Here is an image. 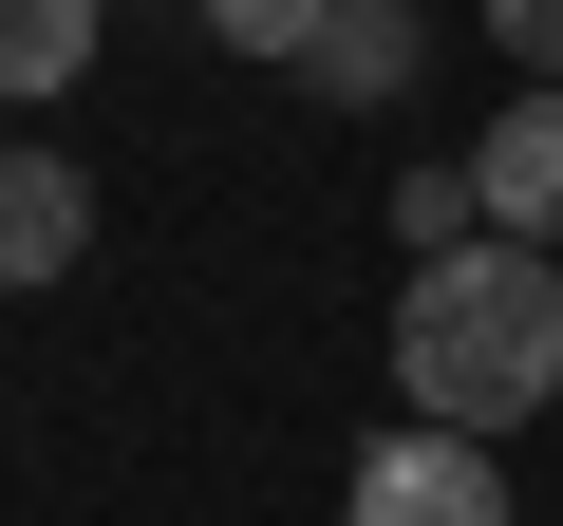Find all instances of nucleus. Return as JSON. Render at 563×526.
I'll return each mask as SVG.
<instances>
[{
  "mask_svg": "<svg viewBox=\"0 0 563 526\" xmlns=\"http://www.w3.org/2000/svg\"><path fill=\"white\" fill-rule=\"evenodd\" d=\"M395 395H413V432L507 451V432L563 395V263H544V244H507V226L432 244L413 283H395Z\"/></svg>",
  "mask_w": 563,
  "mask_h": 526,
  "instance_id": "f257e3e1",
  "label": "nucleus"
},
{
  "mask_svg": "<svg viewBox=\"0 0 563 526\" xmlns=\"http://www.w3.org/2000/svg\"><path fill=\"white\" fill-rule=\"evenodd\" d=\"M339 526H526V507H507V470H488L470 432H413V414H395V432L357 451Z\"/></svg>",
  "mask_w": 563,
  "mask_h": 526,
  "instance_id": "f03ea898",
  "label": "nucleus"
},
{
  "mask_svg": "<svg viewBox=\"0 0 563 526\" xmlns=\"http://www.w3.org/2000/svg\"><path fill=\"white\" fill-rule=\"evenodd\" d=\"M470 207H488L507 244H544V263H563V95H507V113H488V151H470Z\"/></svg>",
  "mask_w": 563,
  "mask_h": 526,
  "instance_id": "7ed1b4c3",
  "label": "nucleus"
},
{
  "mask_svg": "<svg viewBox=\"0 0 563 526\" xmlns=\"http://www.w3.org/2000/svg\"><path fill=\"white\" fill-rule=\"evenodd\" d=\"M76 244H95V188H76V151L20 132V151H0V302H38Z\"/></svg>",
  "mask_w": 563,
  "mask_h": 526,
  "instance_id": "20e7f679",
  "label": "nucleus"
},
{
  "mask_svg": "<svg viewBox=\"0 0 563 526\" xmlns=\"http://www.w3.org/2000/svg\"><path fill=\"white\" fill-rule=\"evenodd\" d=\"M95 39H113V0H0V113L76 95V76H95Z\"/></svg>",
  "mask_w": 563,
  "mask_h": 526,
  "instance_id": "39448f33",
  "label": "nucleus"
},
{
  "mask_svg": "<svg viewBox=\"0 0 563 526\" xmlns=\"http://www.w3.org/2000/svg\"><path fill=\"white\" fill-rule=\"evenodd\" d=\"M413 57H432V39H413V0H339V20H320V57H301V76L376 113V95H413Z\"/></svg>",
  "mask_w": 563,
  "mask_h": 526,
  "instance_id": "423d86ee",
  "label": "nucleus"
},
{
  "mask_svg": "<svg viewBox=\"0 0 563 526\" xmlns=\"http://www.w3.org/2000/svg\"><path fill=\"white\" fill-rule=\"evenodd\" d=\"M320 20H339V0H207L225 57H320Z\"/></svg>",
  "mask_w": 563,
  "mask_h": 526,
  "instance_id": "0eeeda50",
  "label": "nucleus"
},
{
  "mask_svg": "<svg viewBox=\"0 0 563 526\" xmlns=\"http://www.w3.org/2000/svg\"><path fill=\"white\" fill-rule=\"evenodd\" d=\"M395 226H413V263H432V244H470V226H488V207H470V151H432V169L395 188Z\"/></svg>",
  "mask_w": 563,
  "mask_h": 526,
  "instance_id": "6e6552de",
  "label": "nucleus"
},
{
  "mask_svg": "<svg viewBox=\"0 0 563 526\" xmlns=\"http://www.w3.org/2000/svg\"><path fill=\"white\" fill-rule=\"evenodd\" d=\"M488 39L526 57V95H563V0H488Z\"/></svg>",
  "mask_w": 563,
  "mask_h": 526,
  "instance_id": "1a4fd4ad",
  "label": "nucleus"
}]
</instances>
